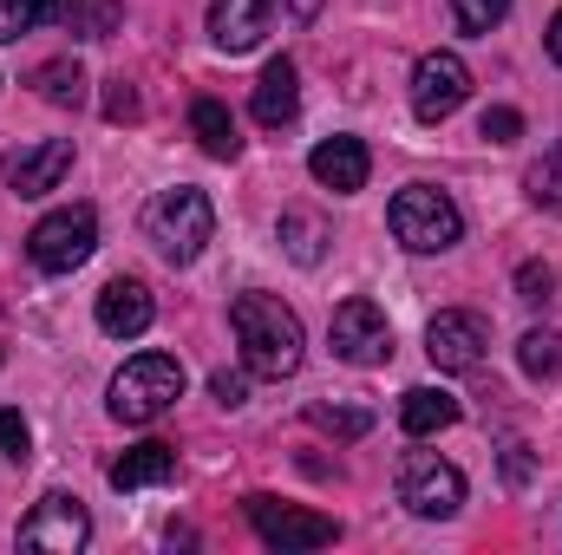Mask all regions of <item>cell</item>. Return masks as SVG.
<instances>
[{"label": "cell", "instance_id": "52a82bcc", "mask_svg": "<svg viewBox=\"0 0 562 555\" xmlns=\"http://www.w3.org/2000/svg\"><path fill=\"white\" fill-rule=\"evenodd\" d=\"M92 249H99V216H92L86 203L40 216V223H33V236H26V256H33V269H46V275H72V269H79Z\"/></svg>", "mask_w": 562, "mask_h": 555}, {"label": "cell", "instance_id": "d4e9b609", "mask_svg": "<svg viewBox=\"0 0 562 555\" xmlns=\"http://www.w3.org/2000/svg\"><path fill=\"white\" fill-rule=\"evenodd\" d=\"M59 13V0H0V46H13V39H26L33 26H46Z\"/></svg>", "mask_w": 562, "mask_h": 555}, {"label": "cell", "instance_id": "e0dca14e", "mask_svg": "<svg viewBox=\"0 0 562 555\" xmlns=\"http://www.w3.org/2000/svg\"><path fill=\"white\" fill-rule=\"evenodd\" d=\"M177 477V451L170 444H157V438H144L132 444L125 457H112V471H105V484L112 490H150V484H170Z\"/></svg>", "mask_w": 562, "mask_h": 555}, {"label": "cell", "instance_id": "8992f818", "mask_svg": "<svg viewBox=\"0 0 562 555\" xmlns=\"http://www.w3.org/2000/svg\"><path fill=\"white\" fill-rule=\"evenodd\" d=\"M400 503L425 517V523H445L464 510V471L445 464L438 451H406L400 457Z\"/></svg>", "mask_w": 562, "mask_h": 555}, {"label": "cell", "instance_id": "d6986e66", "mask_svg": "<svg viewBox=\"0 0 562 555\" xmlns=\"http://www.w3.org/2000/svg\"><path fill=\"white\" fill-rule=\"evenodd\" d=\"M190 132H196V144H203L216 163H236V157H243V132H236L229 105H216V99H196V105H190Z\"/></svg>", "mask_w": 562, "mask_h": 555}, {"label": "cell", "instance_id": "7a4b0ae2", "mask_svg": "<svg viewBox=\"0 0 562 555\" xmlns=\"http://www.w3.org/2000/svg\"><path fill=\"white\" fill-rule=\"evenodd\" d=\"M210 236H216V209H210L203 190L177 183V190H157V196L144 203V242H150L170 269H190V262L210 249Z\"/></svg>", "mask_w": 562, "mask_h": 555}, {"label": "cell", "instance_id": "4fadbf2b", "mask_svg": "<svg viewBox=\"0 0 562 555\" xmlns=\"http://www.w3.org/2000/svg\"><path fill=\"white\" fill-rule=\"evenodd\" d=\"M66 170H72V144L66 138L20 144V150L7 157V190H13V196H46V190H59Z\"/></svg>", "mask_w": 562, "mask_h": 555}, {"label": "cell", "instance_id": "277c9868", "mask_svg": "<svg viewBox=\"0 0 562 555\" xmlns=\"http://www.w3.org/2000/svg\"><path fill=\"white\" fill-rule=\"evenodd\" d=\"M177 399H183V366H177L170 353H138V360H125V373H119L112 393H105V406H112L119 424H157Z\"/></svg>", "mask_w": 562, "mask_h": 555}, {"label": "cell", "instance_id": "5bb4252c", "mask_svg": "<svg viewBox=\"0 0 562 555\" xmlns=\"http://www.w3.org/2000/svg\"><path fill=\"white\" fill-rule=\"evenodd\" d=\"M307 177H314L321 190H334V196H353V190H367V177H373V150L360 138H321L314 157H307Z\"/></svg>", "mask_w": 562, "mask_h": 555}, {"label": "cell", "instance_id": "3957f363", "mask_svg": "<svg viewBox=\"0 0 562 555\" xmlns=\"http://www.w3.org/2000/svg\"><path fill=\"white\" fill-rule=\"evenodd\" d=\"M386 223H393V242L413 249V256H445V249H458V236H464V209H458L438 183H406V190L393 196Z\"/></svg>", "mask_w": 562, "mask_h": 555}, {"label": "cell", "instance_id": "ba28073f", "mask_svg": "<svg viewBox=\"0 0 562 555\" xmlns=\"http://www.w3.org/2000/svg\"><path fill=\"white\" fill-rule=\"evenodd\" d=\"M243 510H249V530H256L269 550H327V543L340 536L334 517L301 510V503H281V497H249Z\"/></svg>", "mask_w": 562, "mask_h": 555}, {"label": "cell", "instance_id": "836d02e7", "mask_svg": "<svg viewBox=\"0 0 562 555\" xmlns=\"http://www.w3.org/2000/svg\"><path fill=\"white\" fill-rule=\"evenodd\" d=\"M281 7H288V20H301V26H307V20H321V7H327V0H281Z\"/></svg>", "mask_w": 562, "mask_h": 555}, {"label": "cell", "instance_id": "8fae6325", "mask_svg": "<svg viewBox=\"0 0 562 555\" xmlns=\"http://www.w3.org/2000/svg\"><path fill=\"white\" fill-rule=\"evenodd\" d=\"M484 347H491V327H484V314H471V307H445V314L425 327V360H431L438 373H471V366L484 360Z\"/></svg>", "mask_w": 562, "mask_h": 555}, {"label": "cell", "instance_id": "f546056e", "mask_svg": "<svg viewBox=\"0 0 562 555\" xmlns=\"http://www.w3.org/2000/svg\"><path fill=\"white\" fill-rule=\"evenodd\" d=\"M550 294H557V275H550L543 262H524V269H517V301H530V307H543Z\"/></svg>", "mask_w": 562, "mask_h": 555}, {"label": "cell", "instance_id": "603a6c76", "mask_svg": "<svg viewBox=\"0 0 562 555\" xmlns=\"http://www.w3.org/2000/svg\"><path fill=\"white\" fill-rule=\"evenodd\" d=\"M517 366H524L530 380H557V373H562V333L530 327V333L517 340Z\"/></svg>", "mask_w": 562, "mask_h": 555}, {"label": "cell", "instance_id": "44dd1931", "mask_svg": "<svg viewBox=\"0 0 562 555\" xmlns=\"http://www.w3.org/2000/svg\"><path fill=\"white\" fill-rule=\"evenodd\" d=\"M59 20L72 39H112L125 26V7L119 0H59Z\"/></svg>", "mask_w": 562, "mask_h": 555}, {"label": "cell", "instance_id": "f1b7e54d", "mask_svg": "<svg viewBox=\"0 0 562 555\" xmlns=\"http://www.w3.org/2000/svg\"><path fill=\"white\" fill-rule=\"evenodd\" d=\"M477 138H484V144H517V138H524V112H510V105H491V112L477 118Z\"/></svg>", "mask_w": 562, "mask_h": 555}, {"label": "cell", "instance_id": "4dcf8cb0", "mask_svg": "<svg viewBox=\"0 0 562 555\" xmlns=\"http://www.w3.org/2000/svg\"><path fill=\"white\" fill-rule=\"evenodd\" d=\"M210 399L236 412V406L249 399V366H243V373H210Z\"/></svg>", "mask_w": 562, "mask_h": 555}, {"label": "cell", "instance_id": "d6a6232c", "mask_svg": "<svg viewBox=\"0 0 562 555\" xmlns=\"http://www.w3.org/2000/svg\"><path fill=\"white\" fill-rule=\"evenodd\" d=\"M504 477H510V484H524V477H530V451H524V444L504 457Z\"/></svg>", "mask_w": 562, "mask_h": 555}, {"label": "cell", "instance_id": "7c38bea8", "mask_svg": "<svg viewBox=\"0 0 562 555\" xmlns=\"http://www.w3.org/2000/svg\"><path fill=\"white\" fill-rule=\"evenodd\" d=\"M276 33V0H210V39L236 59Z\"/></svg>", "mask_w": 562, "mask_h": 555}, {"label": "cell", "instance_id": "cb8c5ba5", "mask_svg": "<svg viewBox=\"0 0 562 555\" xmlns=\"http://www.w3.org/2000/svg\"><path fill=\"white\" fill-rule=\"evenodd\" d=\"M524 190H530V203L537 209H550V216H562V138L530 163V177H524Z\"/></svg>", "mask_w": 562, "mask_h": 555}, {"label": "cell", "instance_id": "9a60e30c", "mask_svg": "<svg viewBox=\"0 0 562 555\" xmlns=\"http://www.w3.org/2000/svg\"><path fill=\"white\" fill-rule=\"evenodd\" d=\"M150 320H157V301H150L144 281L119 275V281L99 287V333H112V340H138Z\"/></svg>", "mask_w": 562, "mask_h": 555}, {"label": "cell", "instance_id": "4316f807", "mask_svg": "<svg viewBox=\"0 0 562 555\" xmlns=\"http://www.w3.org/2000/svg\"><path fill=\"white\" fill-rule=\"evenodd\" d=\"M451 20H458V33H491L510 20V0H451Z\"/></svg>", "mask_w": 562, "mask_h": 555}, {"label": "cell", "instance_id": "7402d4cb", "mask_svg": "<svg viewBox=\"0 0 562 555\" xmlns=\"http://www.w3.org/2000/svg\"><path fill=\"white\" fill-rule=\"evenodd\" d=\"M276 242L288 249V262L314 269V262H321V249H327V223H321V216H307V209H288V216L276 223Z\"/></svg>", "mask_w": 562, "mask_h": 555}, {"label": "cell", "instance_id": "e575fe53", "mask_svg": "<svg viewBox=\"0 0 562 555\" xmlns=\"http://www.w3.org/2000/svg\"><path fill=\"white\" fill-rule=\"evenodd\" d=\"M543 46H550V59L562 66V7H557V20H550V33H543Z\"/></svg>", "mask_w": 562, "mask_h": 555}, {"label": "cell", "instance_id": "484cf974", "mask_svg": "<svg viewBox=\"0 0 562 555\" xmlns=\"http://www.w3.org/2000/svg\"><path fill=\"white\" fill-rule=\"evenodd\" d=\"M307 424L327 431V438H367V431H373V412H367V406H314Z\"/></svg>", "mask_w": 562, "mask_h": 555}, {"label": "cell", "instance_id": "ac0fdd59", "mask_svg": "<svg viewBox=\"0 0 562 555\" xmlns=\"http://www.w3.org/2000/svg\"><path fill=\"white\" fill-rule=\"evenodd\" d=\"M464 418V406L445 393V386H413L406 399H400V424H406V438H438V431H451Z\"/></svg>", "mask_w": 562, "mask_h": 555}, {"label": "cell", "instance_id": "5b68a950", "mask_svg": "<svg viewBox=\"0 0 562 555\" xmlns=\"http://www.w3.org/2000/svg\"><path fill=\"white\" fill-rule=\"evenodd\" d=\"M327 347H334L340 366H386L393 360V320H386V307L367 301V294L340 301L334 320H327Z\"/></svg>", "mask_w": 562, "mask_h": 555}, {"label": "cell", "instance_id": "30bf717a", "mask_svg": "<svg viewBox=\"0 0 562 555\" xmlns=\"http://www.w3.org/2000/svg\"><path fill=\"white\" fill-rule=\"evenodd\" d=\"M464 99H471V66L458 53H425L413 66V118L419 125H445Z\"/></svg>", "mask_w": 562, "mask_h": 555}, {"label": "cell", "instance_id": "9c48e42d", "mask_svg": "<svg viewBox=\"0 0 562 555\" xmlns=\"http://www.w3.org/2000/svg\"><path fill=\"white\" fill-rule=\"evenodd\" d=\"M92 543V517L72 490H46L33 503V517L20 523V550H53V555H72Z\"/></svg>", "mask_w": 562, "mask_h": 555}, {"label": "cell", "instance_id": "ffe728a7", "mask_svg": "<svg viewBox=\"0 0 562 555\" xmlns=\"http://www.w3.org/2000/svg\"><path fill=\"white\" fill-rule=\"evenodd\" d=\"M26 86L46 99V105H86V66L79 59H46L26 72Z\"/></svg>", "mask_w": 562, "mask_h": 555}, {"label": "cell", "instance_id": "6da1fadb", "mask_svg": "<svg viewBox=\"0 0 562 555\" xmlns=\"http://www.w3.org/2000/svg\"><path fill=\"white\" fill-rule=\"evenodd\" d=\"M229 327H236L243 366H249L256 380H294V373H301L307 333H301V314H294L281 294H236V301H229Z\"/></svg>", "mask_w": 562, "mask_h": 555}, {"label": "cell", "instance_id": "1f68e13d", "mask_svg": "<svg viewBox=\"0 0 562 555\" xmlns=\"http://www.w3.org/2000/svg\"><path fill=\"white\" fill-rule=\"evenodd\" d=\"M105 112H112V118H138V99H132V92H125V86H119V92H112V99H105Z\"/></svg>", "mask_w": 562, "mask_h": 555}, {"label": "cell", "instance_id": "2e32d148", "mask_svg": "<svg viewBox=\"0 0 562 555\" xmlns=\"http://www.w3.org/2000/svg\"><path fill=\"white\" fill-rule=\"evenodd\" d=\"M249 112H256V125H269V132L294 125V112H301V79H294V59H269V66H262Z\"/></svg>", "mask_w": 562, "mask_h": 555}, {"label": "cell", "instance_id": "83f0119b", "mask_svg": "<svg viewBox=\"0 0 562 555\" xmlns=\"http://www.w3.org/2000/svg\"><path fill=\"white\" fill-rule=\"evenodd\" d=\"M33 457V431L20 412H0V464H26Z\"/></svg>", "mask_w": 562, "mask_h": 555}]
</instances>
